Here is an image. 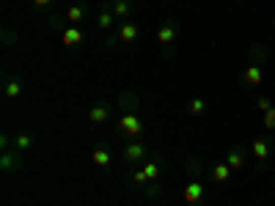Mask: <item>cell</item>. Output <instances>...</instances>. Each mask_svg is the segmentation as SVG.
Listing matches in <instances>:
<instances>
[{"label":"cell","mask_w":275,"mask_h":206,"mask_svg":"<svg viewBox=\"0 0 275 206\" xmlns=\"http://www.w3.org/2000/svg\"><path fill=\"white\" fill-rule=\"evenodd\" d=\"M118 127H121L127 135H143V121H140L138 115H132V113H127Z\"/></svg>","instance_id":"cell-1"},{"label":"cell","mask_w":275,"mask_h":206,"mask_svg":"<svg viewBox=\"0 0 275 206\" xmlns=\"http://www.w3.org/2000/svg\"><path fill=\"white\" fill-rule=\"evenodd\" d=\"M264 80V72H261V64H251L245 69V74H242V82L248 88H253V85H259V82Z\"/></svg>","instance_id":"cell-2"},{"label":"cell","mask_w":275,"mask_h":206,"mask_svg":"<svg viewBox=\"0 0 275 206\" xmlns=\"http://www.w3.org/2000/svg\"><path fill=\"white\" fill-rule=\"evenodd\" d=\"M201 198H204V184H201L198 179H193V182L185 187V201L187 203H198Z\"/></svg>","instance_id":"cell-3"},{"label":"cell","mask_w":275,"mask_h":206,"mask_svg":"<svg viewBox=\"0 0 275 206\" xmlns=\"http://www.w3.org/2000/svg\"><path fill=\"white\" fill-rule=\"evenodd\" d=\"M146 157V146L143 143H130V146L124 149V160L127 162H138V160H143Z\"/></svg>","instance_id":"cell-4"},{"label":"cell","mask_w":275,"mask_h":206,"mask_svg":"<svg viewBox=\"0 0 275 206\" xmlns=\"http://www.w3.org/2000/svg\"><path fill=\"white\" fill-rule=\"evenodd\" d=\"M61 41H64L66 47H75V44H80V41H83V31H80L77 25L66 27V31L61 33Z\"/></svg>","instance_id":"cell-5"},{"label":"cell","mask_w":275,"mask_h":206,"mask_svg":"<svg viewBox=\"0 0 275 206\" xmlns=\"http://www.w3.org/2000/svg\"><path fill=\"white\" fill-rule=\"evenodd\" d=\"M17 165H19V157H17L11 149H6V151H3V157H0V168H3L6 173H11V170H14Z\"/></svg>","instance_id":"cell-6"},{"label":"cell","mask_w":275,"mask_h":206,"mask_svg":"<svg viewBox=\"0 0 275 206\" xmlns=\"http://www.w3.org/2000/svg\"><path fill=\"white\" fill-rule=\"evenodd\" d=\"M107 115H110V110H107L105 105H94V107L88 110V121H91V124H105Z\"/></svg>","instance_id":"cell-7"},{"label":"cell","mask_w":275,"mask_h":206,"mask_svg":"<svg viewBox=\"0 0 275 206\" xmlns=\"http://www.w3.org/2000/svg\"><path fill=\"white\" fill-rule=\"evenodd\" d=\"M251 151H253V157H256L259 162H264L267 157H270V143H267V140H253Z\"/></svg>","instance_id":"cell-8"},{"label":"cell","mask_w":275,"mask_h":206,"mask_svg":"<svg viewBox=\"0 0 275 206\" xmlns=\"http://www.w3.org/2000/svg\"><path fill=\"white\" fill-rule=\"evenodd\" d=\"M231 173H234V170L229 168V165L220 162V165H215V168H212V182H229Z\"/></svg>","instance_id":"cell-9"},{"label":"cell","mask_w":275,"mask_h":206,"mask_svg":"<svg viewBox=\"0 0 275 206\" xmlns=\"http://www.w3.org/2000/svg\"><path fill=\"white\" fill-rule=\"evenodd\" d=\"M173 39H176V27H173V25H163L157 31V41H160V44H171Z\"/></svg>","instance_id":"cell-10"},{"label":"cell","mask_w":275,"mask_h":206,"mask_svg":"<svg viewBox=\"0 0 275 206\" xmlns=\"http://www.w3.org/2000/svg\"><path fill=\"white\" fill-rule=\"evenodd\" d=\"M226 165H229L231 170H239L245 165V157H242V151H229L226 154Z\"/></svg>","instance_id":"cell-11"},{"label":"cell","mask_w":275,"mask_h":206,"mask_svg":"<svg viewBox=\"0 0 275 206\" xmlns=\"http://www.w3.org/2000/svg\"><path fill=\"white\" fill-rule=\"evenodd\" d=\"M118 39H121V41H135V39H138V25L124 22L121 31H118Z\"/></svg>","instance_id":"cell-12"},{"label":"cell","mask_w":275,"mask_h":206,"mask_svg":"<svg viewBox=\"0 0 275 206\" xmlns=\"http://www.w3.org/2000/svg\"><path fill=\"white\" fill-rule=\"evenodd\" d=\"M94 165H99V168H107V165H110V151L107 149H94Z\"/></svg>","instance_id":"cell-13"},{"label":"cell","mask_w":275,"mask_h":206,"mask_svg":"<svg viewBox=\"0 0 275 206\" xmlns=\"http://www.w3.org/2000/svg\"><path fill=\"white\" fill-rule=\"evenodd\" d=\"M19 94H22V85H19V80H9V82H6V96H9V99H17Z\"/></svg>","instance_id":"cell-14"},{"label":"cell","mask_w":275,"mask_h":206,"mask_svg":"<svg viewBox=\"0 0 275 206\" xmlns=\"http://www.w3.org/2000/svg\"><path fill=\"white\" fill-rule=\"evenodd\" d=\"M83 17H85V9H80V6H72V9L66 11V19H69L72 25H77Z\"/></svg>","instance_id":"cell-15"},{"label":"cell","mask_w":275,"mask_h":206,"mask_svg":"<svg viewBox=\"0 0 275 206\" xmlns=\"http://www.w3.org/2000/svg\"><path fill=\"white\" fill-rule=\"evenodd\" d=\"M130 11H132L130 0H116V6H113V14H116V17H127Z\"/></svg>","instance_id":"cell-16"},{"label":"cell","mask_w":275,"mask_h":206,"mask_svg":"<svg viewBox=\"0 0 275 206\" xmlns=\"http://www.w3.org/2000/svg\"><path fill=\"white\" fill-rule=\"evenodd\" d=\"M113 17H116V14H110V11H99L97 25H99V27H110V25H113Z\"/></svg>","instance_id":"cell-17"},{"label":"cell","mask_w":275,"mask_h":206,"mask_svg":"<svg viewBox=\"0 0 275 206\" xmlns=\"http://www.w3.org/2000/svg\"><path fill=\"white\" fill-rule=\"evenodd\" d=\"M143 173H146V179H149V182H154V179L160 176V165H157V162H149V165L143 168Z\"/></svg>","instance_id":"cell-18"},{"label":"cell","mask_w":275,"mask_h":206,"mask_svg":"<svg viewBox=\"0 0 275 206\" xmlns=\"http://www.w3.org/2000/svg\"><path fill=\"white\" fill-rule=\"evenodd\" d=\"M264 129H270V132L275 129V107H270V110L264 113Z\"/></svg>","instance_id":"cell-19"},{"label":"cell","mask_w":275,"mask_h":206,"mask_svg":"<svg viewBox=\"0 0 275 206\" xmlns=\"http://www.w3.org/2000/svg\"><path fill=\"white\" fill-rule=\"evenodd\" d=\"M187 107H190V113H193V115H201V113H204V107H206V105H204V99H193Z\"/></svg>","instance_id":"cell-20"},{"label":"cell","mask_w":275,"mask_h":206,"mask_svg":"<svg viewBox=\"0 0 275 206\" xmlns=\"http://www.w3.org/2000/svg\"><path fill=\"white\" fill-rule=\"evenodd\" d=\"M30 135H17V149L19 151H25V149H30Z\"/></svg>","instance_id":"cell-21"},{"label":"cell","mask_w":275,"mask_h":206,"mask_svg":"<svg viewBox=\"0 0 275 206\" xmlns=\"http://www.w3.org/2000/svg\"><path fill=\"white\" fill-rule=\"evenodd\" d=\"M132 182H135V184H146V182H149V179H146V173H143V168L132 173Z\"/></svg>","instance_id":"cell-22"},{"label":"cell","mask_w":275,"mask_h":206,"mask_svg":"<svg viewBox=\"0 0 275 206\" xmlns=\"http://www.w3.org/2000/svg\"><path fill=\"white\" fill-rule=\"evenodd\" d=\"M270 107H272V102L267 99V96H261V99H259V110H261V113H267Z\"/></svg>","instance_id":"cell-23"},{"label":"cell","mask_w":275,"mask_h":206,"mask_svg":"<svg viewBox=\"0 0 275 206\" xmlns=\"http://www.w3.org/2000/svg\"><path fill=\"white\" fill-rule=\"evenodd\" d=\"M33 3H36V6H50L52 0H33Z\"/></svg>","instance_id":"cell-24"}]
</instances>
